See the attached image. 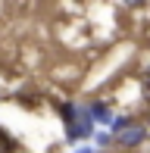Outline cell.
Here are the masks:
<instances>
[{
	"instance_id": "6da1fadb",
	"label": "cell",
	"mask_w": 150,
	"mask_h": 153,
	"mask_svg": "<svg viewBox=\"0 0 150 153\" xmlns=\"http://www.w3.org/2000/svg\"><path fill=\"white\" fill-rule=\"evenodd\" d=\"M59 116H63L66 122V137L69 141H85V137H91V116H88L85 106H75V103H59Z\"/></svg>"
},
{
	"instance_id": "8992f818",
	"label": "cell",
	"mask_w": 150,
	"mask_h": 153,
	"mask_svg": "<svg viewBox=\"0 0 150 153\" xmlns=\"http://www.w3.org/2000/svg\"><path fill=\"white\" fill-rule=\"evenodd\" d=\"M81 153H94V150H81Z\"/></svg>"
},
{
	"instance_id": "5b68a950",
	"label": "cell",
	"mask_w": 150,
	"mask_h": 153,
	"mask_svg": "<svg viewBox=\"0 0 150 153\" xmlns=\"http://www.w3.org/2000/svg\"><path fill=\"white\" fill-rule=\"evenodd\" d=\"M141 94H144V100L150 103V66H147V72L141 75Z\"/></svg>"
},
{
	"instance_id": "3957f363",
	"label": "cell",
	"mask_w": 150,
	"mask_h": 153,
	"mask_svg": "<svg viewBox=\"0 0 150 153\" xmlns=\"http://www.w3.org/2000/svg\"><path fill=\"white\" fill-rule=\"evenodd\" d=\"M88 116H91V122H113V113H110V106L106 103H91L88 106Z\"/></svg>"
},
{
	"instance_id": "277c9868",
	"label": "cell",
	"mask_w": 150,
	"mask_h": 153,
	"mask_svg": "<svg viewBox=\"0 0 150 153\" xmlns=\"http://www.w3.org/2000/svg\"><path fill=\"white\" fill-rule=\"evenodd\" d=\"M0 153H16V141L3 125H0Z\"/></svg>"
},
{
	"instance_id": "7a4b0ae2",
	"label": "cell",
	"mask_w": 150,
	"mask_h": 153,
	"mask_svg": "<svg viewBox=\"0 0 150 153\" xmlns=\"http://www.w3.org/2000/svg\"><path fill=\"white\" fill-rule=\"evenodd\" d=\"M116 134H119V137H116V141H119V144H128V147H134V144H141V141H144V137H147V131H144V128H134V122H131V125H128V128L116 131Z\"/></svg>"
}]
</instances>
